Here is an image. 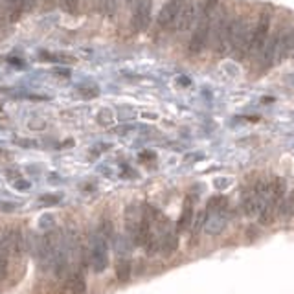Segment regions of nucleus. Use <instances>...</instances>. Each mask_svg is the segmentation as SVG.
Segmentation results:
<instances>
[{"label": "nucleus", "mask_w": 294, "mask_h": 294, "mask_svg": "<svg viewBox=\"0 0 294 294\" xmlns=\"http://www.w3.org/2000/svg\"><path fill=\"white\" fill-rule=\"evenodd\" d=\"M250 41H252V33L247 26V22L243 19L232 20L228 32V44L235 52V57L243 59L250 52Z\"/></svg>", "instance_id": "1"}, {"label": "nucleus", "mask_w": 294, "mask_h": 294, "mask_svg": "<svg viewBox=\"0 0 294 294\" xmlns=\"http://www.w3.org/2000/svg\"><path fill=\"white\" fill-rule=\"evenodd\" d=\"M285 190H287V184H285V180H283V178H276L274 182H272L270 197H268L265 208H263L261 213H259V224L268 226V224H272V222H274L276 215L280 213L281 204H283V201H285V199H283Z\"/></svg>", "instance_id": "2"}, {"label": "nucleus", "mask_w": 294, "mask_h": 294, "mask_svg": "<svg viewBox=\"0 0 294 294\" xmlns=\"http://www.w3.org/2000/svg\"><path fill=\"white\" fill-rule=\"evenodd\" d=\"M90 263L94 272H103L107 265H109V247H107V237L103 232H98L92 239L90 247Z\"/></svg>", "instance_id": "3"}, {"label": "nucleus", "mask_w": 294, "mask_h": 294, "mask_svg": "<svg viewBox=\"0 0 294 294\" xmlns=\"http://www.w3.org/2000/svg\"><path fill=\"white\" fill-rule=\"evenodd\" d=\"M268 30H270V9H263L259 13L257 24H255L254 32H252V41H250V52L249 53H259L263 46L268 39Z\"/></svg>", "instance_id": "4"}, {"label": "nucleus", "mask_w": 294, "mask_h": 294, "mask_svg": "<svg viewBox=\"0 0 294 294\" xmlns=\"http://www.w3.org/2000/svg\"><path fill=\"white\" fill-rule=\"evenodd\" d=\"M294 46V30L291 24H285L281 26L278 32H276V50H278V61L285 59L289 55V52H293Z\"/></svg>", "instance_id": "5"}, {"label": "nucleus", "mask_w": 294, "mask_h": 294, "mask_svg": "<svg viewBox=\"0 0 294 294\" xmlns=\"http://www.w3.org/2000/svg\"><path fill=\"white\" fill-rule=\"evenodd\" d=\"M151 11H153V0H136L134 2V15H132V24L138 32L147 30L151 22Z\"/></svg>", "instance_id": "6"}, {"label": "nucleus", "mask_w": 294, "mask_h": 294, "mask_svg": "<svg viewBox=\"0 0 294 294\" xmlns=\"http://www.w3.org/2000/svg\"><path fill=\"white\" fill-rule=\"evenodd\" d=\"M210 20L211 19H199V24H197L195 33L191 35L190 41V52L191 53H199L203 52V48L208 42L210 37Z\"/></svg>", "instance_id": "7"}, {"label": "nucleus", "mask_w": 294, "mask_h": 294, "mask_svg": "<svg viewBox=\"0 0 294 294\" xmlns=\"http://www.w3.org/2000/svg\"><path fill=\"white\" fill-rule=\"evenodd\" d=\"M184 7V0H168L158 13V24L160 26H169L171 22L178 19V15Z\"/></svg>", "instance_id": "8"}, {"label": "nucleus", "mask_w": 294, "mask_h": 294, "mask_svg": "<svg viewBox=\"0 0 294 294\" xmlns=\"http://www.w3.org/2000/svg\"><path fill=\"white\" fill-rule=\"evenodd\" d=\"M195 19H199V4H195L193 0L186 2L182 7V11L176 19V32H186L190 30L191 24L195 22Z\"/></svg>", "instance_id": "9"}, {"label": "nucleus", "mask_w": 294, "mask_h": 294, "mask_svg": "<svg viewBox=\"0 0 294 294\" xmlns=\"http://www.w3.org/2000/svg\"><path fill=\"white\" fill-rule=\"evenodd\" d=\"M193 197L188 195L186 197V201H184V208H182V213H180V219L176 222V232L178 234H184V232H188L191 226V222H193V215H195V210H193Z\"/></svg>", "instance_id": "10"}, {"label": "nucleus", "mask_w": 294, "mask_h": 294, "mask_svg": "<svg viewBox=\"0 0 294 294\" xmlns=\"http://www.w3.org/2000/svg\"><path fill=\"white\" fill-rule=\"evenodd\" d=\"M66 289L70 294H86V281L81 272H74L70 274L68 281H66Z\"/></svg>", "instance_id": "11"}, {"label": "nucleus", "mask_w": 294, "mask_h": 294, "mask_svg": "<svg viewBox=\"0 0 294 294\" xmlns=\"http://www.w3.org/2000/svg\"><path fill=\"white\" fill-rule=\"evenodd\" d=\"M116 278H118V281H122V283L131 280V261H129L127 257H120V259H118Z\"/></svg>", "instance_id": "12"}, {"label": "nucleus", "mask_w": 294, "mask_h": 294, "mask_svg": "<svg viewBox=\"0 0 294 294\" xmlns=\"http://www.w3.org/2000/svg\"><path fill=\"white\" fill-rule=\"evenodd\" d=\"M219 0H203L199 4V19H211V13L215 9Z\"/></svg>", "instance_id": "13"}, {"label": "nucleus", "mask_w": 294, "mask_h": 294, "mask_svg": "<svg viewBox=\"0 0 294 294\" xmlns=\"http://www.w3.org/2000/svg\"><path fill=\"white\" fill-rule=\"evenodd\" d=\"M120 7V0H103V11L107 17H114Z\"/></svg>", "instance_id": "14"}, {"label": "nucleus", "mask_w": 294, "mask_h": 294, "mask_svg": "<svg viewBox=\"0 0 294 294\" xmlns=\"http://www.w3.org/2000/svg\"><path fill=\"white\" fill-rule=\"evenodd\" d=\"M61 6L66 13H76L78 11V0H61Z\"/></svg>", "instance_id": "15"}, {"label": "nucleus", "mask_w": 294, "mask_h": 294, "mask_svg": "<svg viewBox=\"0 0 294 294\" xmlns=\"http://www.w3.org/2000/svg\"><path fill=\"white\" fill-rule=\"evenodd\" d=\"M37 2H39V0H20V9H24V11H32L33 7L37 6Z\"/></svg>", "instance_id": "16"}, {"label": "nucleus", "mask_w": 294, "mask_h": 294, "mask_svg": "<svg viewBox=\"0 0 294 294\" xmlns=\"http://www.w3.org/2000/svg\"><path fill=\"white\" fill-rule=\"evenodd\" d=\"M61 197L59 195H46V197H41V203L42 204H53V203H57Z\"/></svg>", "instance_id": "17"}, {"label": "nucleus", "mask_w": 294, "mask_h": 294, "mask_svg": "<svg viewBox=\"0 0 294 294\" xmlns=\"http://www.w3.org/2000/svg\"><path fill=\"white\" fill-rule=\"evenodd\" d=\"M142 160H147V158H155V153H142Z\"/></svg>", "instance_id": "18"}, {"label": "nucleus", "mask_w": 294, "mask_h": 294, "mask_svg": "<svg viewBox=\"0 0 294 294\" xmlns=\"http://www.w3.org/2000/svg\"><path fill=\"white\" fill-rule=\"evenodd\" d=\"M17 184H19V186H17L19 190H28V188H30V184L28 182H17Z\"/></svg>", "instance_id": "19"}, {"label": "nucleus", "mask_w": 294, "mask_h": 294, "mask_svg": "<svg viewBox=\"0 0 294 294\" xmlns=\"http://www.w3.org/2000/svg\"><path fill=\"white\" fill-rule=\"evenodd\" d=\"M289 81H291V85L294 86V74H291V76H289Z\"/></svg>", "instance_id": "20"}, {"label": "nucleus", "mask_w": 294, "mask_h": 294, "mask_svg": "<svg viewBox=\"0 0 294 294\" xmlns=\"http://www.w3.org/2000/svg\"><path fill=\"white\" fill-rule=\"evenodd\" d=\"M86 4H96V2H98V0H85Z\"/></svg>", "instance_id": "21"}, {"label": "nucleus", "mask_w": 294, "mask_h": 294, "mask_svg": "<svg viewBox=\"0 0 294 294\" xmlns=\"http://www.w3.org/2000/svg\"><path fill=\"white\" fill-rule=\"evenodd\" d=\"M293 53H294V46H293Z\"/></svg>", "instance_id": "22"}]
</instances>
